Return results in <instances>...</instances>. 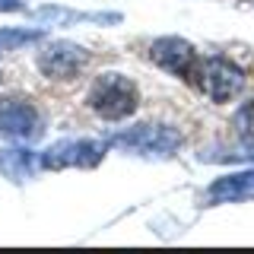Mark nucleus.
Segmentation results:
<instances>
[{
	"mask_svg": "<svg viewBox=\"0 0 254 254\" xmlns=\"http://www.w3.org/2000/svg\"><path fill=\"white\" fill-rule=\"evenodd\" d=\"M89 108L105 121H124L130 118L140 105V89L130 76L124 73H99L95 83L89 86V95H86Z\"/></svg>",
	"mask_w": 254,
	"mask_h": 254,
	"instance_id": "1",
	"label": "nucleus"
},
{
	"mask_svg": "<svg viewBox=\"0 0 254 254\" xmlns=\"http://www.w3.org/2000/svg\"><path fill=\"white\" fill-rule=\"evenodd\" d=\"M181 143H185V137L172 124H133L127 130L115 133L108 140V146L127 149V153H137V156H172L178 153Z\"/></svg>",
	"mask_w": 254,
	"mask_h": 254,
	"instance_id": "2",
	"label": "nucleus"
},
{
	"mask_svg": "<svg viewBox=\"0 0 254 254\" xmlns=\"http://www.w3.org/2000/svg\"><path fill=\"white\" fill-rule=\"evenodd\" d=\"M197 86L210 95L213 102H229L235 99L238 92L245 89V70L238 67V64H232L229 58H203L200 64H197Z\"/></svg>",
	"mask_w": 254,
	"mask_h": 254,
	"instance_id": "3",
	"label": "nucleus"
},
{
	"mask_svg": "<svg viewBox=\"0 0 254 254\" xmlns=\"http://www.w3.org/2000/svg\"><path fill=\"white\" fill-rule=\"evenodd\" d=\"M42 130H45V121L26 95H3L0 99V133L6 140L29 143L42 137Z\"/></svg>",
	"mask_w": 254,
	"mask_h": 254,
	"instance_id": "4",
	"label": "nucleus"
},
{
	"mask_svg": "<svg viewBox=\"0 0 254 254\" xmlns=\"http://www.w3.org/2000/svg\"><path fill=\"white\" fill-rule=\"evenodd\" d=\"M108 143L102 140H58L42 153V169H92L102 162Z\"/></svg>",
	"mask_w": 254,
	"mask_h": 254,
	"instance_id": "5",
	"label": "nucleus"
},
{
	"mask_svg": "<svg viewBox=\"0 0 254 254\" xmlns=\"http://www.w3.org/2000/svg\"><path fill=\"white\" fill-rule=\"evenodd\" d=\"M149 61H153L156 67H162L165 73L181 76V79H194L197 76V64H200L194 45L185 42V38H178V35L156 38V42L149 45Z\"/></svg>",
	"mask_w": 254,
	"mask_h": 254,
	"instance_id": "6",
	"label": "nucleus"
},
{
	"mask_svg": "<svg viewBox=\"0 0 254 254\" xmlns=\"http://www.w3.org/2000/svg\"><path fill=\"white\" fill-rule=\"evenodd\" d=\"M89 64V51L76 42H48L38 54V70L48 79H73Z\"/></svg>",
	"mask_w": 254,
	"mask_h": 254,
	"instance_id": "7",
	"label": "nucleus"
},
{
	"mask_svg": "<svg viewBox=\"0 0 254 254\" xmlns=\"http://www.w3.org/2000/svg\"><path fill=\"white\" fill-rule=\"evenodd\" d=\"M206 197L216 200V203H232V200H248V197H254V169L216 178L210 185V190H206Z\"/></svg>",
	"mask_w": 254,
	"mask_h": 254,
	"instance_id": "8",
	"label": "nucleus"
},
{
	"mask_svg": "<svg viewBox=\"0 0 254 254\" xmlns=\"http://www.w3.org/2000/svg\"><path fill=\"white\" fill-rule=\"evenodd\" d=\"M42 169V153H32L22 146L0 149V175L10 181H29L32 175Z\"/></svg>",
	"mask_w": 254,
	"mask_h": 254,
	"instance_id": "9",
	"label": "nucleus"
},
{
	"mask_svg": "<svg viewBox=\"0 0 254 254\" xmlns=\"http://www.w3.org/2000/svg\"><path fill=\"white\" fill-rule=\"evenodd\" d=\"M45 38V29H0V51H22Z\"/></svg>",
	"mask_w": 254,
	"mask_h": 254,
	"instance_id": "10",
	"label": "nucleus"
},
{
	"mask_svg": "<svg viewBox=\"0 0 254 254\" xmlns=\"http://www.w3.org/2000/svg\"><path fill=\"white\" fill-rule=\"evenodd\" d=\"M235 130L248 146H254V99L245 102V105L235 111Z\"/></svg>",
	"mask_w": 254,
	"mask_h": 254,
	"instance_id": "11",
	"label": "nucleus"
},
{
	"mask_svg": "<svg viewBox=\"0 0 254 254\" xmlns=\"http://www.w3.org/2000/svg\"><path fill=\"white\" fill-rule=\"evenodd\" d=\"M26 3L22 0H0V13H22Z\"/></svg>",
	"mask_w": 254,
	"mask_h": 254,
	"instance_id": "12",
	"label": "nucleus"
}]
</instances>
